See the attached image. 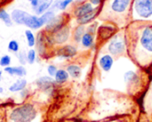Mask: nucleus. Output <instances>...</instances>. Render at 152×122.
I'll use <instances>...</instances> for the list:
<instances>
[{
  "label": "nucleus",
  "instance_id": "obj_20",
  "mask_svg": "<svg viewBox=\"0 0 152 122\" xmlns=\"http://www.w3.org/2000/svg\"><path fill=\"white\" fill-rule=\"evenodd\" d=\"M54 78V80L57 84H64L65 82H67L69 80V75L68 73V71L66 70H63V69H60L57 71L55 76L53 77Z\"/></svg>",
  "mask_w": 152,
  "mask_h": 122
},
{
  "label": "nucleus",
  "instance_id": "obj_22",
  "mask_svg": "<svg viewBox=\"0 0 152 122\" xmlns=\"http://www.w3.org/2000/svg\"><path fill=\"white\" fill-rule=\"evenodd\" d=\"M86 29L85 25H77L73 31V35H72L73 40L77 44L80 43L82 37L86 33Z\"/></svg>",
  "mask_w": 152,
  "mask_h": 122
},
{
  "label": "nucleus",
  "instance_id": "obj_24",
  "mask_svg": "<svg viewBox=\"0 0 152 122\" xmlns=\"http://www.w3.org/2000/svg\"><path fill=\"white\" fill-rule=\"evenodd\" d=\"M0 21H2L6 25V27H12L13 23L11 13H8L7 11L3 7H0Z\"/></svg>",
  "mask_w": 152,
  "mask_h": 122
},
{
  "label": "nucleus",
  "instance_id": "obj_13",
  "mask_svg": "<svg viewBox=\"0 0 152 122\" xmlns=\"http://www.w3.org/2000/svg\"><path fill=\"white\" fill-rule=\"evenodd\" d=\"M125 82L130 87H138L141 83V79L137 73L133 71H128L124 75Z\"/></svg>",
  "mask_w": 152,
  "mask_h": 122
},
{
  "label": "nucleus",
  "instance_id": "obj_30",
  "mask_svg": "<svg viewBox=\"0 0 152 122\" xmlns=\"http://www.w3.org/2000/svg\"><path fill=\"white\" fill-rule=\"evenodd\" d=\"M97 23L96 22H93V23H90L88 25V27L86 28V32L88 33H91L92 35H95L96 31H97Z\"/></svg>",
  "mask_w": 152,
  "mask_h": 122
},
{
  "label": "nucleus",
  "instance_id": "obj_11",
  "mask_svg": "<svg viewBox=\"0 0 152 122\" xmlns=\"http://www.w3.org/2000/svg\"><path fill=\"white\" fill-rule=\"evenodd\" d=\"M56 84L57 83L53 79V77H50V76L49 77H47V76L41 77L37 80V87L44 91H49V90L53 89Z\"/></svg>",
  "mask_w": 152,
  "mask_h": 122
},
{
  "label": "nucleus",
  "instance_id": "obj_21",
  "mask_svg": "<svg viewBox=\"0 0 152 122\" xmlns=\"http://www.w3.org/2000/svg\"><path fill=\"white\" fill-rule=\"evenodd\" d=\"M66 71H68L69 75L73 79H78L81 76V73H82L81 67L78 66L77 64H69V65H68Z\"/></svg>",
  "mask_w": 152,
  "mask_h": 122
},
{
  "label": "nucleus",
  "instance_id": "obj_1",
  "mask_svg": "<svg viewBox=\"0 0 152 122\" xmlns=\"http://www.w3.org/2000/svg\"><path fill=\"white\" fill-rule=\"evenodd\" d=\"M36 117L35 107L30 104H25L11 113V120L13 122H30Z\"/></svg>",
  "mask_w": 152,
  "mask_h": 122
},
{
  "label": "nucleus",
  "instance_id": "obj_28",
  "mask_svg": "<svg viewBox=\"0 0 152 122\" xmlns=\"http://www.w3.org/2000/svg\"><path fill=\"white\" fill-rule=\"evenodd\" d=\"M11 57L10 55L8 54H5V55H3L1 58H0V66L4 67V68H6L8 66H10L11 64Z\"/></svg>",
  "mask_w": 152,
  "mask_h": 122
},
{
  "label": "nucleus",
  "instance_id": "obj_23",
  "mask_svg": "<svg viewBox=\"0 0 152 122\" xmlns=\"http://www.w3.org/2000/svg\"><path fill=\"white\" fill-rule=\"evenodd\" d=\"M27 86V80L25 79H18L16 82H14L10 87H9V91L14 93V92H19V91H22L25 89Z\"/></svg>",
  "mask_w": 152,
  "mask_h": 122
},
{
  "label": "nucleus",
  "instance_id": "obj_15",
  "mask_svg": "<svg viewBox=\"0 0 152 122\" xmlns=\"http://www.w3.org/2000/svg\"><path fill=\"white\" fill-rule=\"evenodd\" d=\"M28 12L21 9H14L11 12L12 20L14 23L18 25H24V21L28 15Z\"/></svg>",
  "mask_w": 152,
  "mask_h": 122
},
{
  "label": "nucleus",
  "instance_id": "obj_4",
  "mask_svg": "<svg viewBox=\"0 0 152 122\" xmlns=\"http://www.w3.org/2000/svg\"><path fill=\"white\" fill-rule=\"evenodd\" d=\"M134 9L140 17L150 18L152 15V0H135Z\"/></svg>",
  "mask_w": 152,
  "mask_h": 122
},
{
  "label": "nucleus",
  "instance_id": "obj_10",
  "mask_svg": "<svg viewBox=\"0 0 152 122\" xmlns=\"http://www.w3.org/2000/svg\"><path fill=\"white\" fill-rule=\"evenodd\" d=\"M94 8L95 7L90 2L86 1V2H84V3H82V4H80L75 7L74 11H73V15L77 19V18H79L81 16L86 15V13L91 12L92 11L94 10Z\"/></svg>",
  "mask_w": 152,
  "mask_h": 122
},
{
  "label": "nucleus",
  "instance_id": "obj_26",
  "mask_svg": "<svg viewBox=\"0 0 152 122\" xmlns=\"http://www.w3.org/2000/svg\"><path fill=\"white\" fill-rule=\"evenodd\" d=\"M37 52L35 49H29L27 53V62L28 64H33L36 62Z\"/></svg>",
  "mask_w": 152,
  "mask_h": 122
},
{
  "label": "nucleus",
  "instance_id": "obj_3",
  "mask_svg": "<svg viewBox=\"0 0 152 122\" xmlns=\"http://www.w3.org/2000/svg\"><path fill=\"white\" fill-rule=\"evenodd\" d=\"M108 51L113 56H120L126 51V43L122 37L115 36L108 44Z\"/></svg>",
  "mask_w": 152,
  "mask_h": 122
},
{
  "label": "nucleus",
  "instance_id": "obj_12",
  "mask_svg": "<svg viewBox=\"0 0 152 122\" xmlns=\"http://www.w3.org/2000/svg\"><path fill=\"white\" fill-rule=\"evenodd\" d=\"M113 64H114V59L111 54H104L99 60V65L101 69L105 72L110 71Z\"/></svg>",
  "mask_w": 152,
  "mask_h": 122
},
{
  "label": "nucleus",
  "instance_id": "obj_18",
  "mask_svg": "<svg viewBox=\"0 0 152 122\" xmlns=\"http://www.w3.org/2000/svg\"><path fill=\"white\" fill-rule=\"evenodd\" d=\"M54 2V0H38V6L37 8L34 11L36 15H42L43 13H45L46 11H48L53 3Z\"/></svg>",
  "mask_w": 152,
  "mask_h": 122
},
{
  "label": "nucleus",
  "instance_id": "obj_5",
  "mask_svg": "<svg viewBox=\"0 0 152 122\" xmlns=\"http://www.w3.org/2000/svg\"><path fill=\"white\" fill-rule=\"evenodd\" d=\"M48 33V32H47ZM51 35L52 40L55 45L57 46H62L64 45L70 37V28L68 25H65L61 29H58L57 31L53 33H49Z\"/></svg>",
  "mask_w": 152,
  "mask_h": 122
},
{
  "label": "nucleus",
  "instance_id": "obj_33",
  "mask_svg": "<svg viewBox=\"0 0 152 122\" xmlns=\"http://www.w3.org/2000/svg\"><path fill=\"white\" fill-rule=\"evenodd\" d=\"M102 1V0H89V2H90L93 5H94L95 7H98V6L101 4Z\"/></svg>",
  "mask_w": 152,
  "mask_h": 122
},
{
  "label": "nucleus",
  "instance_id": "obj_35",
  "mask_svg": "<svg viewBox=\"0 0 152 122\" xmlns=\"http://www.w3.org/2000/svg\"><path fill=\"white\" fill-rule=\"evenodd\" d=\"M1 78H2V71H0V80H1Z\"/></svg>",
  "mask_w": 152,
  "mask_h": 122
},
{
  "label": "nucleus",
  "instance_id": "obj_7",
  "mask_svg": "<svg viewBox=\"0 0 152 122\" xmlns=\"http://www.w3.org/2000/svg\"><path fill=\"white\" fill-rule=\"evenodd\" d=\"M140 44L142 47L147 52L152 53V27H145L140 37Z\"/></svg>",
  "mask_w": 152,
  "mask_h": 122
},
{
  "label": "nucleus",
  "instance_id": "obj_9",
  "mask_svg": "<svg viewBox=\"0 0 152 122\" xmlns=\"http://www.w3.org/2000/svg\"><path fill=\"white\" fill-rule=\"evenodd\" d=\"M117 31V28L111 25H101L97 29L98 37L101 40H107L112 37Z\"/></svg>",
  "mask_w": 152,
  "mask_h": 122
},
{
  "label": "nucleus",
  "instance_id": "obj_37",
  "mask_svg": "<svg viewBox=\"0 0 152 122\" xmlns=\"http://www.w3.org/2000/svg\"><path fill=\"white\" fill-rule=\"evenodd\" d=\"M28 2H31V1H32V0H28Z\"/></svg>",
  "mask_w": 152,
  "mask_h": 122
},
{
  "label": "nucleus",
  "instance_id": "obj_36",
  "mask_svg": "<svg viewBox=\"0 0 152 122\" xmlns=\"http://www.w3.org/2000/svg\"><path fill=\"white\" fill-rule=\"evenodd\" d=\"M3 92V88L2 87H0V93H2Z\"/></svg>",
  "mask_w": 152,
  "mask_h": 122
},
{
  "label": "nucleus",
  "instance_id": "obj_14",
  "mask_svg": "<svg viewBox=\"0 0 152 122\" xmlns=\"http://www.w3.org/2000/svg\"><path fill=\"white\" fill-rule=\"evenodd\" d=\"M99 13V6L98 7H95L94 11H92L91 12L89 13H86V15L84 16H81L79 18H77L76 21H77V23L78 25H86V24H89V23H92V21L96 18V16L98 15Z\"/></svg>",
  "mask_w": 152,
  "mask_h": 122
},
{
  "label": "nucleus",
  "instance_id": "obj_17",
  "mask_svg": "<svg viewBox=\"0 0 152 122\" xmlns=\"http://www.w3.org/2000/svg\"><path fill=\"white\" fill-rule=\"evenodd\" d=\"M4 71L6 73H8L11 76H18V77H24L27 74V71L25 69V67L23 65L20 66H15V67H12V66H8L6 68H4Z\"/></svg>",
  "mask_w": 152,
  "mask_h": 122
},
{
  "label": "nucleus",
  "instance_id": "obj_34",
  "mask_svg": "<svg viewBox=\"0 0 152 122\" xmlns=\"http://www.w3.org/2000/svg\"><path fill=\"white\" fill-rule=\"evenodd\" d=\"M10 1H12V0H0V7H1L2 5L5 4H7V3L10 2Z\"/></svg>",
  "mask_w": 152,
  "mask_h": 122
},
{
  "label": "nucleus",
  "instance_id": "obj_38",
  "mask_svg": "<svg viewBox=\"0 0 152 122\" xmlns=\"http://www.w3.org/2000/svg\"><path fill=\"white\" fill-rule=\"evenodd\" d=\"M76 122H79V121H76Z\"/></svg>",
  "mask_w": 152,
  "mask_h": 122
},
{
  "label": "nucleus",
  "instance_id": "obj_19",
  "mask_svg": "<svg viewBox=\"0 0 152 122\" xmlns=\"http://www.w3.org/2000/svg\"><path fill=\"white\" fill-rule=\"evenodd\" d=\"M80 43L85 48L90 49L94 46V36L92 35L91 33H88L86 31V33L82 37Z\"/></svg>",
  "mask_w": 152,
  "mask_h": 122
},
{
  "label": "nucleus",
  "instance_id": "obj_29",
  "mask_svg": "<svg viewBox=\"0 0 152 122\" xmlns=\"http://www.w3.org/2000/svg\"><path fill=\"white\" fill-rule=\"evenodd\" d=\"M74 0H60L59 1V7L58 10L60 11H65L69 4L73 3Z\"/></svg>",
  "mask_w": 152,
  "mask_h": 122
},
{
  "label": "nucleus",
  "instance_id": "obj_6",
  "mask_svg": "<svg viewBox=\"0 0 152 122\" xmlns=\"http://www.w3.org/2000/svg\"><path fill=\"white\" fill-rule=\"evenodd\" d=\"M77 54V49L72 45H62L55 50V55L61 59H71Z\"/></svg>",
  "mask_w": 152,
  "mask_h": 122
},
{
  "label": "nucleus",
  "instance_id": "obj_31",
  "mask_svg": "<svg viewBox=\"0 0 152 122\" xmlns=\"http://www.w3.org/2000/svg\"><path fill=\"white\" fill-rule=\"evenodd\" d=\"M18 59L21 65H25L28 62H27V54L23 51H21L18 54Z\"/></svg>",
  "mask_w": 152,
  "mask_h": 122
},
{
  "label": "nucleus",
  "instance_id": "obj_32",
  "mask_svg": "<svg viewBox=\"0 0 152 122\" xmlns=\"http://www.w3.org/2000/svg\"><path fill=\"white\" fill-rule=\"evenodd\" d=\"M57 71H58V69H57V67L55 65L51 64V65H49L47 67V72H48L50 77H54L56 72H57Z\"/></svg>",
  "mask_w": 152,
  "mask_h": 122
},
{
  "label": "nucleus",
  "instance_id": "obj_27",
  "mask_svg": "<svg viewBox=\"0 0 152 122\" xmlns=\"http://www.w3.org/2000/svg\"><path fill=\"white\" fill-rule=\"evenodd\" d=\"M8 50L12 53H18L20 51V46L17 40H11L8 44Z\"/></svg>",
  "mask_w": 152,
  "mask_h": 122
},
{
  "label": "nucleus",
  "instance_id": "obj_8",
  "mask_svg": "<svg viewBox=\"0 0 152 122\" xmlns=\"http://www.w3.org/2000/svg\"><path fill=\"white\" fill-rule=\"evenodd\" d=\"M24 25L26 27H28L29 29H39L45 27V23L41 16L28 13V15L24 21Z\"/></svg>",
  "mask_w": 152,
  "mask_h": 122
},
{
  "label": "nucleus",
  "instance_id": "obj_25",
  "mask_svg": "<svg viewBox=\"0 0 152 122\" xmlns=\"http://www.w3.org/2000/svg\"><path fill=\"white\" fill-rule=\"evenodd\" d=\"M25 37L27 40V44L29 47H33L36 46V41H37V37L34 35L31 29H28L25 30Z\"/></svg>",
  "mask_w": 152,
  "mask_h": 122
},
{
  "label": "nucleus",
  "instance_id": "obj_16",
  "mask_svg": "<svg viewBox=\"0 0 152 122\" xmlns=\"http://www.w3.org/2000/svg\"><path fill=\"white\" fill-rule=\"evenodd\" d=\"M132 0H113L111 10L115 12H124L129 6Z\"/></svg>",
  "mask_w": 152,
  "mask_h": 122
},
{
  "label": "nucleus",
  "instance_id": "obj_2",
  "mask_svg": "<svg viewBox=\"0 0 152 122\" xmlns=\"http://www.w3.org/2000/svg\"><path fill=\"white\" fill-rule=\"evenodd\" d=\"M68 17H69V15L65 12L56 15L48 24H46L45 26V28L44 30L48 33H53V32L57 31L58 29H60L62 27H64L65 25H67Z\"/></svg>",
  "mask_w": 152,
  "mask_h": 122
}]
</instances>
